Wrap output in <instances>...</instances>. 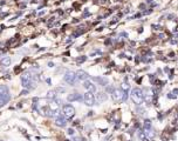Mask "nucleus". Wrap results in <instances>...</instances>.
Returning <instances> with one entry per match:
<instances>
[{"label": "nucleus", "instance_id": "obj_16", "mask_svg": "<svg viewBox=\"0 0 178 141\" xmlns=\"http://www.w3.org/2000/svg\"><path fill=\"white\" fill-rule=\"evenodd\" d=\"M27 92H28V91H22L21 94H22V95H25V94H27Z\"/></svg>", "mask_w": 178, "mask_h": 141}, {"label": "nucleus", "instance_id": "obj_9", "mask_svg": "<svg viewBox=\"0 0 178 141\" xmlns=\"http://www.w3.org/2000/svg\"><path fill=\"white\" fill-rule=\"evenodd\" d=\"M68 100H69V101H75V100L81 101V100H82V97L80 95V94L75 93V94H72V95H69V97H68Z\"/></svg>", "mask_w": 178, "mask_h": 141}, {"label": "nucleus", "instance_id": "obj_5", "mask_svg": "<svg viewBox=\"0 0 178 141\" xmlns=\"http://www.w3.org/2000/svg\"><path fill=\"white\" fill-rule=\"evenodd\" d=\"M83 100L86 102V105H88V106L95 105V97H94L93 92H87L84 94V97H83Z\"/></svg>", "mask_w": 178, "mask_h": 141}, {"label": "nucleus", "instance_id": "obj_15", "mask_svg": "<svg viewBox=\"0 0 178 141\" xmlns=\"http://www.w3.org/2000/svg\"><path fill=\"white\" fill-rule=\"evenodd\" d=\"M73 141H83V139H81V138H75Z\"/></svg>", "mask_w": 178, "mask_h": 141}, {"label": "nucleus", "instance_id": "obj_14", "mask_svg": "<svg viewBox=\"0 0 178 141\" xmlns=\"http://www.w3.org/2000/svg\"><path fill=\"white\" fill-rule=\"evenodd\" d=\"M68 134H69V135H73V134H74V129H72V128L68 129Z\"/></svg>", "mask_w": 178, "mask_h": 141}, {"label": "nucleus", "instance_id": "obj_11", "mask_svg": "<svg viewBox=\"0 0 178 141\" xmlns=\"http://www.w3.org/2000/svg\"><path fill=\"white\" fill-rule=\"evenodd\" d=\"M94 80H96V81H98L100 83H102V86H105L107 82H108L105 79H102V78H94Z\"/></svg>", "mask_w": 178, "mask_h": 141}, {"label": "nucleus", "instance_id": "obj_3", "mask_svg": "<svg viewBox=\"0 0 178 141\" xmlns=\"http://www.w3.org/2000/svg\"><path fill=\"white\" fill-rule=\"evenodd\" d=\"M63 80H65L67 83H69V85H75L76 81L78 80V79H77V74H76L75 72L69 71V72H67V73L65 74Z\"/></svg>", "mask_w": 178, "mask_h": 141}, {"label": "nucleus", "instance_id": "obj_8", "mask_svg": "<svg viewBox=\"0 0 178 141\" xmlns=\"http://www.w3.org/2000/svg\"><path fill=\"white\" fill-rule=\"evenodd\" d=\"M76 74H77V79L78 80H86L88 78V73L84 72V71H78Z\"/></svg>", "mask_w": 178, "mask_h": 141}, {"label": "nucleus", "instance_id": "obj_10", "mask_svg": "<svg viewBox=\"0 0 178 141\" xmlns=\"http://www.w3.org/2000/svg\"><path fill=\"white\" fill-rule=\"evenodd\" d=\"M11 58H8V56H6V58H4L3 60H1V64L4 65V66H9L11 65Z\"/></svg>", "mask_w": 178, "mask_h": 141}, {"label": "nucleus", "instance_id": "obj_17", "mask_svg": "<svg viewBox=\"0 0 178 141\" xmlns=\"http://www.w3.org/2000/svg\"><path fill=\"white\" fill-rule=\"evenodd\" d=\"M0 141H3V140H0Z\"/></svg>", "mask_w": 178, "mask_h": 141}, {"label": "nucleus", "instance_id": "obj_6", "mask_svg": "<svg viewBox=\"0 0 178 141\" xmlns=\"http://www.w3.org/2000/svg\"><path fill=\"white\" fill-rule=\"evenodd\" d=\"M55 125L60 126V127H65L66 126V118L65 117H57L55 119Z\"/></svg>", "mask_w": 178, "mask_h": 141}, {"label": "nucleus", "instance_id": "obj_7", "mask_svg": "<svg viewBox=\"0 0 178 141\" xmlns=\"http://www.w3.org/2000/svg\"><path fill=\"white\" fill-rule=\"evenodd\" d=\"M84 88H87L89 92H95L96 91V87H95V85L93 83V82H90V81H84Z\"/></svg>", "mask_w": 178, "mask_h": 141}, {"label": "nucleus", "instance_id": "obj_1", "mask_svg": "<svg viewBox=\"0 0 178 141\" xmlns=\"http://www.w3.org/2000/svg\"><path fill=\"white\" fill-rule=\"evenodd\" d=\"M11 99V94L6 86H0V108L5 106Z\"/></svg>", "mask_w": 178, "mask_h": 141}, {"label": "nucleus", "instance_id": "obj_12", "mask_svg": "<svg viewBox=\"0 0 178 141\" xmlns=\"http://www.w3.org/2000/svg\"><path fill=\"white\" fill-rule=\"evenodd\" d=\"M47 98L48 99H55V91H49L48 94H47Z\"/></svg>", "mask_w": 178, "mask_h": 141}, {"label": "nucleus", "instance_id": "obj_4", "mask_svg": "<svg viewBox=\"0 0 178 141\" xmlns=\"http://www.w3.org/2000/svg\"><path fill=\"white\" fill-rule=\"evenodd\" d=\"M62 114L66 119H72L75 114V109L72 105H65L62 107Z\"/></svg>", "mask_w": 178, "mask_h": 141}, {"label": "nucleus", "instance_id": "obj_13", "mask_svg": "<svg viewBox=\"0 0 178 141\" xmlns=\"http://www.w3.org/2000/svg\"><path fill=\"white\" fill-rule=\"evenodd\" d=\"M105 99H107V95H104L103 93L98 94V100H100V101H103V100H105Z\"/></svg>", "mask_w": 178, "mask_h": 141}, {"label": "nucleus", "instance_id": "obj_2", "mask_svg": "<svg viewBox=\"0 0 178 141\" xmlns=\"http://www.w3.org/2000/svg\"><path fill=\"white\" fill-rule=\"evenodd\" d=\"M143 92L140 89V88H134L133 92H131V99L134 100L135 103L137 105H141L142 101H143Z\"/></svg>", "mask_w": 178, "mask_h": 141}]
</instances>
